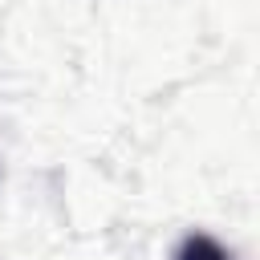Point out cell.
<instances>
[{
  "label": "cell",
  "instance_id": "1",
  "mask_svg": "<svg viewBox=\"0 0 260 260\" xmlns=\"http://www.w3.org/2000/svg\"><path fill=\"white\" fill-rule=\"evenodd\" d=\"M175 260H232V256H228V252H223V244H215L211 236L191 232V236H183V240H179Z\"/></svg>",
  "mask_w": 260,
  "mask_h": 260
}]
</instances>
